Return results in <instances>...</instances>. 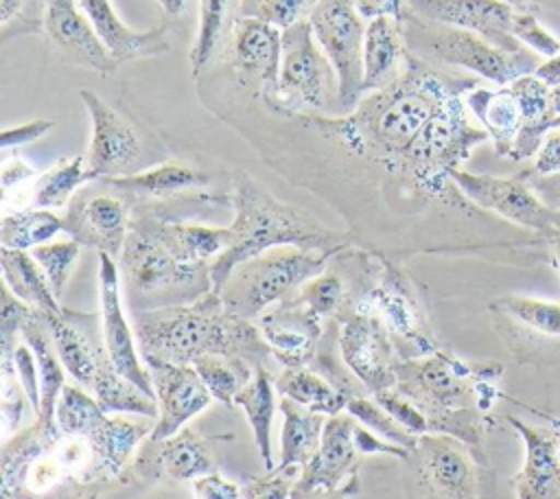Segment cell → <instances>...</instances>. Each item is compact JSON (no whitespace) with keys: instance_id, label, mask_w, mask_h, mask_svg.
<instances>
[{"instance_id":"54","label":"cell","mask_w":560,"mask_h":499,"mask_svg":"<svg viewBox=\"0 0 560 499\" xmlns=\"http://www.w3.org/2000/svg\"><path fill=\"white\" fill-rule=\"evenodd\" d=\"M532 175H553L560 173V125L549 129L538 153L534 166L529 169Z\"/></svg>"},{"instance_id":"12","label":"cell","mask_w":560,"mask_h":499,"mask_svg":"<svg viewBox=\"0 0 560 499\" xmlns=\"http://www.w3.org/2000/svg\"><path fill=\"white\" fill-rule=\"evenodd\" d=\"M529 177V171L514 177L477 175L462 169L451 173L453 184L468 201L508 219L514 225L540 234L545 241L560 230V210L542 204L536 197L527 184Z\"/></svg>"},{"instance_id":"8","label":"cell","mask_w":560,"mask_h":499,"mask_svg":"<svg viewBox=\"0 0 560 499\" xmlns=\"http://www.w3.org/2000/svg\"><path fill=\"white\" fill-rule=\"evenodd\" d=\"M337 98V70L317 44L308 18L282 28L280 77L276 90L265 101L278 112L295 114L306 107L328 112Z\"/></svg>"},{"instance_id":"38","label":"cell","mask_w":560,"mask_h":499,"mask_svg":"<svg viewBox=\"0 0 560 499\" xmlns=\"http://www.w3.org/2000/svg\"><path fill=\"white\" fill-rule=\"evenodd\" d=\"M276 390L282 396L293 398L302 407L324 416H335L343 411L350 398V392L339 390L337 385L328 383V379L306 370L304 365L284 368V372L276 379Z\"/></svg>"},{"instance_id":"42","label":"cell","mask_w":560,"mask_h":499,"mask_svg":"<svg viewBox=\"0 0 560 499\" xmlns=\"http://www.w3.org/2000/svg\"><path fill=\"white\" fill-rule=\"evenodd\" d=\"M201 381L219 403H234L236 392L254 376V365L245 359L223 355H201L192 361Z\"/></svg>"},{"instance_id":"33","label":"cell","mask_w":560,"mask_h":499,"mask_svg":"<svg viewBox=\"0 0 560 499\" xmlns=\"http://www.w3.org/2000/svg\"><path fill=\"white\" fill-rule=\"evenodd\" d=\"M20 335L24 341L33 348L37 368H39V381H42V405L39 416L42 420H55V409L61 390L66 387V374H63V361L57 352V346L52 341L48 322L39 309H33L28 320L24 322Z\"/></svg>"},{"instance_id":"55","label":"cell","mask_w":560,"mask_h":499,"mask_svg":"<svg viewBox=\"0 0 560 499\" xmlns=\"http://www.w3.org/2000/svg\"><path fill=\"white\" fill-rule=\"evenodd\" d=\"M24 4L26 0H0V28H2V42H7L11 35L26 33L24 18Z\"/></svg>"},{"instance_id":"48","label":"cell","mask_w":560,"mask_h":499,"mask_svg":"<svg viewBox=\"0 0 560 499\" xmlns=\"http://www.w3.org/2000/svg\"><path fill=\"white\" fill-rule=\"evenodd\" d=\"M514 35L527 48H532L536 55L553 57V55L560 53V42L538 22V15H534V13L518 11L516 24H514Z\"/></svg>"},{"instance_id":"7","label":"cell","mask_w":560,"mask_h":499,"mask_svg":"<svg viewBox=\"0 0 560 499\" xmlns=\"http://www.w3.org/2000/svg\"><path fill=\"white\" fill-rule=\"evenodd\" d=\"M330 254L302 250L293 245L271 247L254 258L238 263L221 287L223 304L247 320L284 298H289L304 280L324 271Z\"/></svg>"},{"instance_id":"49","label":"cell","mask_w":560,"mask_h":499,"mask_svg":"<svg viewBox=\"0 0 560 499\" xmlns=\"http://www.w3.org/2000/svg\"><path fill=\"white\" fill-rule=\"evenodd\" d=\"M15 372L22 390L28 396L31 407L39 416V405H42V381H39V368L33 348L24 341L15 346Z\"/></svg>"},{"instance_id":"43","label":"cell","mask_w":560,"mask_h":499,"mask_svg":"<svg viewBox=\"0 0 560 499\" xmlns=\"http://www.w3.org/2000/svg\"><path fill=\"white\" fill-rule=\"evenodd\" d=\"M293 304H300L308 309L311 313L326 317V315H339V311L346 309V287L343 280L337 274H317L308 280H304L289 298H284Z\"/></svg>"},{"instance_id":"1","label":"cell","mask_w":560,"mask_h":499,"mask_svg":"<svg viewBox=\"0 0 560 499\" xmlns=\"http://www.w3.org/2000/svg\"><path fill=\"white\" fill-rule=\"evenodd\" d=\"M475 85L477 79L451 74L407 50L402 68L387 85L368 92L352 112L339 118L317 116V123L328 125L348 151L381 162L394 175L435 112Z\"/></svg>"},{"instance_id":"29","label":"cell","mask_w":560,"mask_h":499,"mask_svg":"<svg viewBox=\"0 0 560 499\" xmlns=\"http://www.w3.org/2000/svg\"><path fill=\"white\" fill-rule=\"evenodd\" d=\"M57 420L37 418L28 429L11 436L0 451V495L2 497H28V475L33 464L52 451L61 438Z\"/></svg>"},{"instance_id":"2","label":"cell","mask_w":560,"mask_h":499,"mask_svg":"<svg viewBox=\"0 0 560 499\" xmlns=\"http://www.w3.org/2000/svg\"><path fill=\"white\" fill-rule=\"evenodd\" d=\"M394 374V390L422 409L429 431L459 438L486 462L483 440L497 425L492 409L501 398V363L464 361L440 348L396 361Z\"/></svg>"},{"instance_id":"63","label":"cell","mask_w":560,"mask_h":499,"mask_svg":"<svg viewBox=\"0 0 560 499\" xmlns=\"http://www.w3.org/2000/svg\"><path fill=\"white\" fill-rule=\"evenodd\" d=\"M258 0H241V7H238V15H245Z\"/></svg>"},{"instance_id":"57","label":"cell","mask_w":560,"mask_h":499,"mask_svg":"<svg viewBox=\"0 0 560 499\" xmlns=\"http://www.w3.org/2000/svg\"><path fill=\"white\" fill-rule=\"evenodd\" d=\"M35 171L33 166H28L24 160L20 158H11L2 164V173H0V179H2V193H9L13 186L22 184L24 179L33 177Z\"/></svg>"},{"instance_id":"10","label":"cell","mask_w":560,"mask_h":499,"mask_svg":"<svg viewBox=\"0 0 560 499\" xmlns=\"http://www.w3.org/2000/svg\"><path fill=\"white\" fill-rule=\"evenodd\" d=\"M308 22L317 44L337 70L341 114L357 107L363 92V39L368 20L354 0H315Z\"/></svg>"},{"instance_id":"16","label":"cell","mask_w":560,"mask_h":499,"mask_svg":"<svg viewBox=\"0 0 560 499\" xmlns=\"http://www.w3.org/2000/svg\"><path fill=\"white\" fill-rule=\"evenodd\" d=\"M142 361L153 379L160 407L155 425L149 433L151 440H162L177 433L192 416L214 401L192 363H173L151 355H142Z\"/></svg>"},{"instance_id":"52","label":"cell","mask_w":560,"mask_h":499,"mask_svg":"<svg viewBox=\"0 0 560 499\" xmlns=\"http://www.w3.org/2000/svg\"><path fill=\"white\" fill-rule=\"evenodd\" d=\"M52 127H55V120H48V118L28 120V123L18 125V127H7V129L0 134V147L7 151V149H11V147H20V144L35 142V140L44 138Z\"/></svg>"},{"instance_id":"22","label":"cell","mask_w":560,"mask_h":499,"mask_svg":"<svg viewBox=\"0 0 560 499\" xmlns=\"http://www.w3.org/2000/svg\"><path fill=\"white\" fill-rule=\"evenodd\" d=\"M155 418L127 420L122 416L101 414L81 438L90 446V464L83 477V486H98L118 477L133 455L136 446L149 438Z\"/></svg>"},{"instance_id":"56","label":"cell","mask_w":560,"mask_h":499,"mask_svg":"<svg viewBox=\"0 0 560 499\" xmlns=\"http://www.w3.org/2000/svg\"><path fill=\"white\" fill-rule=\"evenodd\" d=\"M359 13L365 20L378 18V15H392L396 20H402L405 11H407V2L405 0H354Z\"/></svg>"},{"instance_id":"28","label":"cell","mask_w":560,"mask_h":499,"mask_svg":"<svg viewBox=\"0 0 560 499\" xmlns=\"http://www.w3.org/2000/svg\"><path fill=\"white\" fill-rule=\"evenodd\" d=\"M79 4L92 22L98 39L118 63L158 57L171 50L164 24L149 31H133L118 18L112 0H79Z\"/></svg>"},{"instance_id":"41","label":"cell","mask_w":560,"mask_h":499,"mask_svg":"<svg viewBox=\"0 0 560 499\" xmlns=\"http://www.w3.org/2000/svg\"><path fill=\"white\" fill-rule=\"evenodd\" d=\"M238 7L241 0H199V28L190 50V66L195 74L206 68L223 35L232 31L234 20L238 18Z\"/></svg>"},{"instance_id":"39","label":"cell","mask_w":560,"mask_h":499,"mask_svg":"<svg viewBox=\"0 0 560 499\" xmlns=\"http://www.w3.org/2000/svg\"><path fill=\"white\" fill-rule=\"evenodd\" d=\"M96 179V173L83 164L81 155L61 158L31 188L28 208H63L70 204L79 186Z\"/></svg>"},{"instance_id":"36","label":"cell","mask_w":560,"mask_h":499,"mask_svg":"<svg viewBox=\"0 0 560 499\" xmlns=\"http://www.w3.org/2000/svg\"><path fill=\"white\" fill-rule=\"evenodd\" d=\"M234 405H238L254 431V442L258 449V455L262 460L265 471H273V457H271V422L276 411V398H273V381L269 372L258 365L254 370V376L236 392Z\"/></svg>"},{"instance_id":"26","label":"cell","mask_w":560,"mask_h":499,"mask_svg":"<svg viewBox=\"0 0 560 499\" xmlns=\"http://www.w3.org/2000/svg\"><path fill=\"white\" fill-rule=\"evenodd\" d=\"M217 466L203 444V440L190 429H179L177 433L151 440L140 446L133 462V473L142 479H160L168 475L173 479H195L214 473Z\"/></svg>"},{"instance_id":"5","label":"cell","mask_w":560,"mask_h":499,"mask_svg":"<svg viewBox=\"0 0 560 499\" xmlns=\"http://www.w3.org/2000/svg\"><path fill=\"white\" fill-rule=\"evenodd\" d=\"M400 31L407 50L416 57L438 66L470 70L497 85H508L514 79L534 72L542 63L532 48L510 53L472 31L427 20L411 9L405 11Z\"/></svg>"},{"instance_id":"44","label":"cell","mask_w":560,"mask_h":499,"mask_svg":"<svg viewBox=\"0 0 560 499\" xmlns=\"http://www.w3.org/2000/svg\"><path fill=\"white\" fill-rule=\"evenodd\" d=\"M346 411L352 414L359 422H363L368 429L378 433L385 440H392L396 444H402L411 451L418 449V436L411 433L407 427H402L389 411H385L374 398H368L363 394H350Z\"/></svg>"},{"instance_id":"60","label":"cell","mask_w":560,"mask_h":499,"mask_svg":"<svg viewBox=\"0 0 560 499\" xmlns=\"http://www.w3.org/2000/svg\"><path fill=\"white\" fill-rule=\"evenodd\" d=\"M192 0H158V4L164 9V13H168L171 18H177L182 15L188 7H190Z\"/></svg>"},{"instance_id":"25","label":"cell","mask_w":560,"mask_h":499,"mask_svg":"<svg viewBox=\"0 0 560 499\" xmlns=\"http://www.w3.org/2000/svg\"><path fill=\"white\" fill-rule=\"evenodd\" d=\"M256 324L269 346V352L284 368L306 365L315 357V346L322 335V317L308 309L280 300V304L260 315Z\"/></svg>"},{"instance_id":"14","label":"cell","mask_w":560,"mask_h":499,"mask_svg":"<svg viewBox=\"0 0 560 499\" xmlns=\"http://www.w3.org/2000/svg\"><path fill=\"white\" fill-rule=\"evenodd\" d=\"M354 427L357 418L352 414L326 416L319 449L295 479L291 497L359 492L357 466L361 453L354 442Z\"/></svg>"},{"instance_id":"58","label":"cell","mask_w":560,"mask_h":499,"mask_svg":"<svg viewBox=\"0 0 560 499\" xmlns=\"http://www.w3.org/2000/svg\"><path fill=\"white\" fill-rule=\"evenodd\" d=\"M510 7H514L516 11H523V13H534V15H540V13H551V11H560V0H501Z\"/></svg>"},{"instance_id":"30","label":"cell","mask_w":560,"mask_h":499,"mask_svg":"<svg viewBox=\"0 0 560 499\" xmlns=\"http://www.w3.org/2000/svg\"><path fill=\"white\" fill-rule=\"evenodd\" d=\"M52 341L57 346V352L63 361L66 372L79 381L81 385H92L96 370L101 361L107 357L105 344L94 339V330L88 328V322L92 315L83 313H72V311H61V313H46L42 311Z\"/></svg>"},{"instance_id":"37","label":"cell","mask_w":560,"mask_h":499,"mask_svg":"<svg viewBox=\"0 0 560 499\" xmlns=\"http://www.w3.org/2000/svg\"><path fill=\"white\" fill-rule=\"evenodd\" d=\"M90 387L105 414L120 411V414H136V416H147V418H158V414H160L155 396L147 394L140 385H136L133 381L122 376L114 368L109 355L101 361Z\"/></svg>"},{"instance_id":"15","label":"cell","mask_w":560,"mask_h":499,"mask_svg":"<svg viewBox=\"0 0 560 499\" xmlns=\"http://www.w3.org/2000/svg\"><path fill=\"white\" fill-rule=\"evenodd\" d=\"M101 182V190L83 188L74 193L63 214V230L81 245L107 252L114 258L120 256L129 221L133 212V199L107 182Z\"/></svg>"},{"instance_id":"19","label":"cell","mask_w":560,"mask_h":499,"mask_svg":"<svg viewBox=\"0 0 560 499\" xmlns=\"http://www.w3.org/2000/svg\"><path fill=\"white\" fill-rule=\"evenodd\" d=\"M420 464L427 486L438 497L470 499L479 495V471L486 462L459 438L427 431L418 436Z\"/></svg>"},{"instance_id":"35","label":"cell","mask_w":560,"mask_h":499,"mask_svg":"<svg viewBox=\"0 0 560 499\" xmlns=\"http://www.w3.org/2000/svg\"><path fill=\"white\" fill-rule=\"evenodd\" d=\"M0 265H2V282L26 304L46 311V313H61L57 295L52 293L48 278L39 263L33 258L28 250H0Z\"/></svg>"},{"instance_id":"59","label":"cell","mask_w":560,"mask_h":499,"mask_svg":"<svg viewBox=\"0 0 560 499\" xmlns=\"http://www.w3.org/2000/svg\"><path fill=\"white\" fill-rule=\"evenodd\" d=\"M536 77H540L547 85H560V53L553 57H547V61H542L536 70Z\"/></svg>"},{"instance_id":"18","label":"cell","mask_w":560,"mask_h":499,"mask_svg":"<svg viewBox=\"0 0 560 499\" xmlns=\"http://www.w3.org/2000/svg\"><path fill=\"white\" fill-rule=\"evenodd\" d=\"M79 96L92 120L88 169L96 177L129 175L142 153V140L136 127L94 92L81 90Z\"/></svg>"},{"instance_id":"47","label":"cell","mask_w":560,"mask_h":499,"mask_svg":"<svg viewBox=\"0 0 560 499\" xmlns=\"http://www.w3.org/2000/svg\"><path fill=\"white\" fill-rule=\"evenodd\" d=\"M313 7L315 0H258L245 15H256L278 28H287L300 20H306Z\"/></svg>"},{"instance_id":"13","label":"cell","mask_w":560,"mask_h":499,"mask_svg":"<svg viewBox=\"0 0 560 499\" xmlns=\"http://www.w3.org/2000/svg\"><path fill=\"white\" fill-rule=\"evenodd\" d=\"M339 350L348 370L365 385L370 394L394 387V346L385 320L370 306L354 304L352 311L337 315Z\"/></svg>"},{"instance_id":"31","label":"cell","mask_w":560,"mask_h":499,"mask_svg":"<svg viewBox=\"0 0 560 499\" xmlns=\"http://www.w3.org/2000/svg\"><path fill=\"white\" fill-rule=\"evenodd\" d=\"M98 179L107 182L118 190H125L133 199V206L144 204L149 199L164 201L184 193H199L210 184V177L203 171L179 160L155 164L144 173H129V175L98 177Z\"/></svg>"},{"instance_id":"4","label":"cell","mask_w":560,"mask_h":499,"mask_svg":"<svg viewBox=\"0 0 560 499\" xmlns=\"http://www.w3.org/2000/svg\"><path fill=\"white\" fill-rule=\"evenodd\" d=\"M230 201L234 208V221L230 225L232 243L210 263L214 291H221L238 263L271 247L293 245L337 256L352 243L350 234L328 230L308 212L276 199L245 171H234Z\"/></svg>"},{"instance_id":"21","label":"cell","mask_w":560,"mask_h":499,"mask_svg":"<svg viewBox=\"0 0 560 499\" xmlns=\"http://www.w3.org/2000/svg\"><path fill=\"white\" fill-rule=\"evenodd\" d=\"M42 26L50 44L72 63L98 74H112L118 68V61L98 39L79 0H44Z\"/></svg>"},{"instance_id":"51","label":"cell","mask_w":560,"mask_h":499,"mask_svg":"<svg viewBox=\"0 0 560 499\" xmlns=\"http://www.w3.org/2000/svg\"><path fill=\"white\" fill-rule=\"evenodd\" d=\"M28 396L22 390L18 376H2V416L4 425L9 431L18 429L22 416H24V405Z\"/></svg>"},{"instance_id":"34","label":"cell","mask_w":560,"mask_h":499,"mask_svg":"<svg viewBox=\"0 0 560 499\" xmlns=\"http://www.w3.org/2000/svg\"><path fill=\"white\" fill-rule=\"evenodd\" d=\"M280 409L284 414V425L280 433V462L273 471H284L289 466L304 468L319 449L326 416L302 407L289 396L280 401Z\"/></svg>"},{"instance_id":"50","label":"cell","mask_w":560,"mask_h":499,"mask_svg":"<svg viewBox=\"0 0 560 499\" xmlns=\"http://www.w3.org/2000/svg\"><path fill=\"white\" fill-rule=\"evenodd\" d=\"M298 466H289L284 471H269L265 477H256L243 488V497H267V499H280V497H291V488L295 479H289V475Z\"/></svg>"},{"instance_id":"45","label":"cell","mask_w":560,"mask_h":499,"mask_svg":"<svg viewBox=\"0 0 560 499\" xmlns=\"http://www.w3.org/2000/svg\"><path fill=\"white\" fill-rule=\"evenodd\" d=\"M81 243L70 239V241H59V243H42L35 245L33 250H28L33 254V258L39 263V267L44 269L48 285L52 289V293L57 295V300L63 298L66 285L70 280V271L81 254Z\"/></svg>"},{"instance_id":"40","label":"cell","mask_w":560,"mask_h":499,"mask_svg":"<svg viewBox=\"0 0 560 499\" xmlns=\"http://www.w3.org/2000/svg\"><path fill=\"white\" fill-rule=\"evenodd\" d=\"M63 230V217L50 208H22L4 212L0 219V245L13 250H33Z\"/></svg>"},{"instance_id":"6","label":"cell","mask_w":560,"mask_h":499,"mask_svg":"<svg viewBox=\"0 0 560 499\" xmlns=\"http://www.w3.org/2000/svg\"><path fill=\"white\" fill-rule=\"evenodd\" d=\"M133 311L192 302L212 289L208 263L177 260L151 234L129 225L118 256Z\"/></svg>"},{"instance_id":"27","label":"cell","mask_w":560,"mask_h":499,"mask_svg":"<svg viewBox=\"0 0 560 499\" xmlns=\"http://www.w3.org/2000/svg\"><path fill=\"white\" fill-rule=\"evenodd\" d=\"M129 225L151 234L177 260H184V263H208L210 256H219L232 243L230 228H210V225L171 221L153 208L149 210L133 208Z\"/></svg>"},{"instance_id":"61","label":"cell","mask_w":560,"mask_h":499,"mask_svg":"<svg viewBox=\"0 0 560 499\" xmlns=\"http://www.w3.org/2000/svg\"><path fill=\"white\" fill-rule=\"evenodd\" d=\"M545 241L549 243V247H551V260H553L556 269L560 271V230H558V232H553L551 236H547Z\"/></svg>"},{"instance_id":"46","label":"cell","mask_w":560,"mask_h":499,"mask_svg":"<svg viewBox=\"0 0 560 499\" xmlns=\"http://www.w3.org/2000/svg\"><path fill=\"white\" fill-rule=\"evenodd\" d=\"M372 398L385 411H389L402 427H407L411 433L422 436L429 431V422H427V416L422 414V409L416 403H411L407 396H402L398 390L385 387V390L374 392Z\"/></svg>"},{"instance_id":"32","label":"cell","mask_w":560,"mask_h":499,"mask_svg":"<svg viewBox=\"0 0 560 499\" xmlns=\"http://www.w3.org/2000/svg\"><path fill=\"white\" fill-rule=\"evenodd\" d=\"M405 39L400 20L378 15L368 20L363 39V92L387 85L405 63Z\"/></svg>"},{"instance_id":"20","label":"cell","mask_w":560,"mask_h":499,"mask_svg":"<svg viewBox=\"0 0 560 499\" xmlns=\"http://www.w3.org/2000/svg\"><path fill=\"white\" fill-rule=\"evenodd\" d=\"M413 13L472 31L490 44L518 53L527 48L516 35L514 24L518 11L501 0H405Z\"/></svg>"},{"instance_id":"23","label":"cell","mask_w":560,"mask_h":499,"mask_svg":"<svg viewBox=\"0 0 560 499\" xmlns=\"http://www.w3.org/2000/svg\"><path fill=\"white\" fill-rule=\"evenodd\" d=\"M234 66L249 83H258L262 96H269L280 77L282 28L256 15H238L232 24Z\"/></svg>"},{"instance_id":"53","label":"cell","mask_w":560,"mask_h":499,"mask_svg":"<svg viewBox=\"0 0 560 499\" xmlns=\"http://www.w3.org/2000/svg\"><path fill=\"white\" fill-rule=\"evenodd\" d=\"M192 492L201 499H236L243 497V488L238 484L223 479L217 471L195 477L192 479Z\"/></svg>"},{"instance_id":"17","label":"cell","mask_w":560,"mask_h":499,"mask_svg":"<svg viewBox=\"0 0 560 499\" xmlns=\"http://www.w3.org/2000/svg\"><path fill=\"white\" fill-rule=\"evenodd\" d=\"M120 269L116 258L107 252H98V298H101V335L105 350L114 363V368L140 385L147 394L155 396L153 379L136 350V333L129 328L122 315L120 302Z\"/></svg>"},{"instance_id":"11","label":"cell","mask_w":560,"mask_h":499,"mask_svg":"<svg viewBox=\"0 0 560 499\" xmlns=\"http://www.w3.org/2000/svg\"><path fill=\"white\" fill-rule=\"evenodd\" d=\"M497 333L523 363H560V304L527 295H501L488 304Z\"/></svg>"},{"instance_id":"3","label":"cell","mask_w":560,"mask_h":499,"mask_svg":"<svg viewBox=\"0 0 560 499\" xmlns=\"http://www.w3.org/2000/svg\"><path fill=\"white\" fill-rule=\"evenodd\" d=\"M133 333L140 355L173 363H192L201 355H223L258 368L269 355L258 324L232 313L214 289L192 302L133 311Z\"/></svg>"},{"instance_id":"62","label":"cell","mask_w":560,"mask_h":499,"mask_svg":"<svg viewBox=\"0 0 560 499\" xmlns=\"http://www.w3.org/2000/svg\"><path fill=\"white\" fill-rule=\"evenodd\" d=\"M551 101H553L556 114H560V85H553V88H551Z\"/></svg>"},{"instance_id":"9","label":"cell","mask_w":560,"mask_h":499,"mask_svg":"<svg viewBox=\"0 0 560 499\" xmlns=\"http://www.w3.org/2000/svg\"><path fill=\"white\" fill-rule=\"evenodd\" d=\"M363 263L370 280L365 271L359 269V274L365 278V285L361 289L363 295L357 304L374 309L394 335L418 348V355L440 350V339L431 326L424 302L409 276L383 256H363Z\"/></svg>"},{"instance_id":"24","label":"cell","mask_w":560,"mask_h":499,"mask_svg":"<svg viewBox=\"0 0 560 499\" xmlns=\"http://www.w3.org/2000/svg\"><path fill=\"white\" fill-rule=\"evenodd\" d=\"M508 422L525 444V462L512 486L518 499H560V431L532 427L514 416Z\"/></svg>"}]
</instances>
